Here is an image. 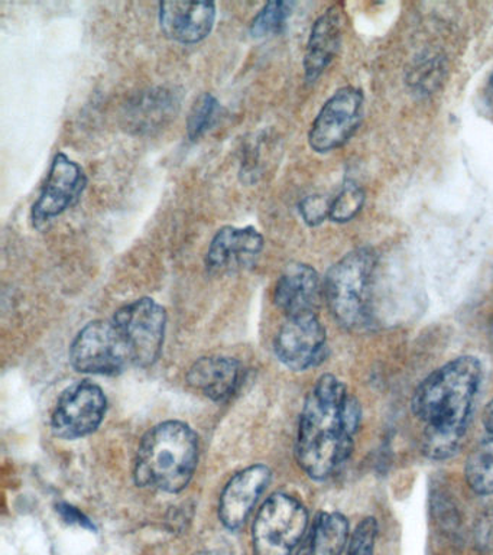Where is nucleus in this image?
<instances>
[{"instance_id":"7ed1b4c3","label":"nucleus","mask_w":493,"mask_h":555,"mask_svg":"<svg viewBox=\"0 0 493 555\" xmlns=\"http://www.w3.org/2000/svg\"><path fill=\"white\" fill-rule=\"evenodd\" d=\"M197 460V436L189 425L179 421L159 424L146 434L138 450V485L167 493L180 492L192 480Z\"/></svg>"},{"instance_id":"a878e982","label":"nucleus","mask_w":493,"mask_h":555,"mask_svg":"<svg viewBox=\"0 0 493 555\" xmlns=\"http://www.w3.org/2000/svg\"><path fill=\"white\" fill-rule=\"evenodd\" d=\"M60 514L63 515V518L67 520V522L70 524H79L81 527H89L93 528L92 524L89 522V519L86 518L83 514H80L79 511L76 509V507L64 505L60 506Z\"/></svg>"},{"instance_id":"aec40b11","label":"nucleus","mask_w":493,"mask_h":555,"mask_svg":"<svg viewBox=\"0 0 493 555\" xmlns=\"http://www.w3.org/2000/svg\"><path fill=\"white\" fill-rule=\"evenodd\" d=\"M349 540V522L339 512H323L296 555H341Z\"/></svg>"},{"instance_id":"dca6fc26","label":"nucleus","mask_w":493,"mask_h":555,"mask_svg":"<svg viewBox=\"0 0 493 555\" xmlns=\"http://www.w3.org/2000/svg\"><path fill=\"white\" fill-rule=\"evenodd\" d=\"M343 34V13L339 7L328 8L317 21L307 43L304 56L306 81L314 82L335 60Z\"/></svg>"},{"instance_id":"393cba45","label":"nucleus","mask_w":493,"mask_h":555,"mask_svg":"<svg viewBox=\"0 0 493 555\" xmlns=\"http://www.w3.org/2000/svg\"><path fill=\"white\" fill-rule=\"evenodd\" d=\"M330 207L332 202L323 195H309L300 203V212L307 224L319 225L330 217Z\"/></svg>"},{"instance_id":"6e6552de","label":"nucleus","mask_w":493,"mask_h":555,"mask_svg":"<svg viewBox=\"0 0 493 555\" xmlns=\"http://www.w3.org/2000/svg\"><path fill=\"white\" fill-rule=\"evenodd\" d=\"M362 115V91L354 87L337 90L311 125L310 146L324 154L345 145L361 124Z\"/></svg>"},{"instance_id":"20e7f679","label":"nucleus","mask_w":493,"mask_h":555,"mask_svg":"<svg viewBox=\"0 0 493 555\" xmlns=\"http://www.w3.org/2000/svg\"><path fill=\"white\" fill-rule=\"evenodd\" d=\"M375 267L374 251L363 247L343 256L327 272L324 295L343 327L358 328L369 319Z\"/></svg>"},{"instance_id":"39448f33","label":"nucleus","mask_w":493,"mask_h":555,"mask_svg":"<svg viewBox=\"0 0 493 555\" xmlns=\"http://www.w3.org/2000/svg\"><path fill=\"white\" fill-rule=\"evenodd\" d=\"M309 515L297 499L272 494L254 524V555H291L304 537Z\"/></svg>"},{"instance_id":"423d86ee","label":"nucleus","mask_w":493,"mask_h":555,"mask_svg":"<svg viewBox=\"0 0 493 555\" xmlns=\"http://www.w3.org/2000/svg\"><path fill=\"white\" fill-rule=\"evenodd\" d=\"M73 366L93 375H116L132 363L131 351L114 320L92 321L81 328L70 349Z\"/></svg>"},{"instance_id":"f257e3e1","label":"nucleus","mask_w":493,"mask_h":555,"mask_svg":"<svg viewBox=\"0 0 493 555\" xmlns=\"http://www.w3.org/2000/svg\"><path fill=\"white\" fill-rule=\"evenodd\" d=\"M361 403L343 382L323 375L302 408L297 460L314 480H326L350 457L361 423Z\"/></svg>"},{"instance_id":"bb28decb","label":"nucleus","mask_w":493,"mask_h":555,"mask_svg":"<svg viewBox=\"0 0 493 555\" xmlns=\"http://www.w3.org/2000/svg\"><path fill=\"white\" fill-rule=\"evenodd\" d=\"M488 93L489 95H491V99L493 100V73L491 78H489Z\"/></svg>"},{"instance_id":"4468645a","label":"nucleus","mask_w":493,"mask_h":555,"mask_svg":"<svg viewBox=\"0 0 493 555\" xmlns=\"http://www.w3.org/2000/svg\"><path fill=\"white\" fill-rule=\"evenodd\" d=\"M215 22V3L181 0L159 3V26L172 41L185 46L202 42L213 30Z\"/></svg>"},{"instance_id":"6ab92c4d","label":"nucleus","mask_w":493,"mask_h":555,"mask_svg":"<svg viewBox=\"0 0 493 555\" xmlns=\"http://www.w3.org/2000/svg\"><path fill=\"white\" fill-rule=\"evenodd\" d=\"M482 436L466 460L467 485L480 496L493 494V399L484 406Z\"/></svg>"},{"instance_id":"9b49d317","label":"nucleus","mask_w":493,"mask_h":555,"mask_svg":"<svg viewBox=\"0 0 493 555\" xmlns=\"http://www.w3.org/2000/svg\"><path fill=\"white\" fill-rule=\"evenodd\" d=\"M88 184L85 171L75 160L59 152L51 163L49 178L33 207L34 224L41 225L63 215L79 199Z\"/></svg>"},{"instance_id":"5701e85b","label":"nucleus","mask_w":493,"mask_h":555,"mask_svg":"<svg viewBox=\"0 0 493 555\" xmlns=\"http://www.w3.org/2000/svg\"><path fill=\"white\" fill-rule=\"evenodd\" d=\"M365 203V193L353 181H348L339 195L332 202L330 219L336 223H346L358 216Z\"/></svg>"},{"instance_id":"4be33fe9","label":"nucleus","mask_w":493,"mask_h":555,"mask_svg":"<svg viewBox=\"0 0 493 555\" xmlns=\"http://www.w3.org/2000/svg\"><path fill=\"white\" fill-rule=\"evenodd\" d=\"M219 102L211 93H203L194 102L187 117V134L192 141H198L213 126L218 117Z\"/></svg>"},{"instance_id":"1a4fd4ad","label":"nucleus","mask_w":493,"mask_h":555,"mask_svg":"<svg viewBox=\"0 0 493 555\" xmlns=\"http://www.w3.org/2000/svg\"><path fill=\"white\" fill-rule=\"evenodd\" d=\"M106 397L98 385L79 382L64 390L51 418L55 436L76 440L89 436L101 425Z\"/></svg>"},{"instance_id":"f8f14e48","label":"nucleus","mask_w":493,"mask_h":555,"mask_svg":"<svg viewBox=\"0 0 493 555\" xmlns=\"http://www.w3.org/2000/svg\"><path fill=\"white\" fill-rule=\"evenodd\" d=\"M262 234L257 229L226 225L216 233L206 255V267L211 273H223L249 267L263 250Z\"/></svg>"},{"instance_id":"0eeeda50","label":"nucleus","mask_w":493,"mask_h":555,"mask_svg":"<svg viewBox=\"0 0 493 555\" xmlns=\"http://www.w3.org/2000/svg\"><path fill=\"white\" fill-rule=\"evenodd\" d=\"M114 323L127 341L133 364L146 367L158 359L167 325L163 306L151 298L135 299L116 312Z\"/></svg>"},{"instance_id":"f3484780","label":"nucleus","mask_w":493,"mask_h":555,"mask_svg":"<svg viewBox=\"0 0 493 555\" xmlns=\"http://www.w3.org/2000/svg\"><path fill=\"white\" fill-rule=\"evenodd\" d=\"M190 385L207 398L222 402L231 398L241 380V366L231 358H203L189 371Z\"/></svg>"},{"instance_id":"b1692460","label":"nucleus","mask_w":493,"mask_h":555,"mask_svg":"<svg viewBox=\"0 0 493 555\" xmlns=\"http://www.w3.org/2000/svg\"><path fill=\"white\" fill-rule=\"evenodd\" d=\"M378 522L375 518H365L354 528L348 542L349 555H374Z\"/></svg>"},{"instance_id":"412c9836","label":"nucleus","mask_w":493,"mask_h":555,"mask_svg":"<svg viewBox=\"0 0 493 555\" xmlns=\"http://www.w3.org/2000/svg\"><path fill=\"white\" fill-rule=\"evenodd\" d=\"M293 8V2H268L254 17L250 34L255 38H265L283 33L288 17L291 16Z\"/></svg>"},{"instance_id":"a211bd4d","label":"nucleus","mask_w":493,"mask_h":555,"mask_svg":"<svg viewBox=\"0 0 493 555\" xmlns=\"http://www.w3.org/2000/svg\"><path fill=\"white\" fill-rule=\"evenodd\" d=\"M180 107L176 91L153 89L138 95L128 107V126L138 133L153 132L174 117Z\"/></svg>"},{"instance_id":"f03ea898","label":"nucleus","mask_w":493,"mask_h":555,"mask_svg":"<svg viewBox=\"0 0 493 555\" xmlns=\"http://www.w3.org/2000/svg\"><path fill=\"white\" fill-rule=\"evenodd\" d=\"M482 366L473 356L450 360L415 390L411 410L423 424V453L447 460L460 449L478 393Z\"/></svg>"},{"instance_id":"2eb2a0df","label":"nucleus","mask_w":493,"mask_h":555,"mask_svg":"<svg viewBox=\"0 0 493 555\" xmlns=\"http://www.w3.org/2000/svg\"><path fill=\"white\" fill-rule=\"evenodd\" d=\"M322 298V282L313 267L289 263L275 286V304L288 317L315 314Z\"/></svg>"},{"instance_id":"9d476101","label":"nucleus","mask_w":493,"mask_h":555,"mask_svg":"<svg viewBox=\"0 0 493 555\" xmlns=\"http://www.w3.org/2000/svg\"><path fill=\"white\" fill-rule=\"evenodd\" d=\"M275 353L285 366L297 372L322 363L326 356V330L317 315L289 317L276 334Z\"/></svg>"},{"instance_id":"ddd939ff","label":"nucleus","mask_w":493,"mask_h":555,"mask_svg":"<svg viewBox=\"0 0 493 555\" xmlns=\"http://www.w3.org/2000/svg\"><path fill=\"white\" fill-rule=\"evenodd\" d=\"M270 480L271 470L262 464L245 468L232 477L220 496L219 516L224 527L236 531L246 522Z\"/></svg>"}]
</instances>
